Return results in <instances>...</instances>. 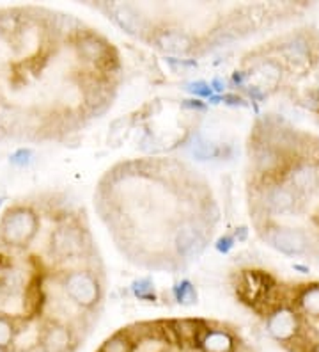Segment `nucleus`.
Masks as SVG:
<instances>
[{
    "label": "nucleus",
    "mask_w": 319,
    "mask_h": 352,
    "mask_svg": "<svg viewBox=\"0 0 319 352\" xmlns=\"http://www.w3.org/2000/svg\"><path fill=\"white\" fill-rule=\"evenodd\" d=\"M39 228L38 215L27 206H14L0 221V241L9 248H27Z\"/></svg>",
    "instance_id": "f257e3e1"
},
{
    "label": "nucleus",
    "mask_w": 319,
    "mask_h": 352,
    "mask_svg": "<svg viewBox=\"0 0 319 352\" xmlns=\"http://www.w3.org/2000/svg\"><path fill=\"white\" fill-rule=\"evenodd\" d=\"M93 250L91 241L84 228L78 224H62L51 233L50 239V253L57 260L68 262V260H77V258L87 256V253Z\"/></svg>",
    "instance_id": "f03ea898"
},
{
    "label": "nucleus",
    "mask_w": 319,
    "mask_h": 352,
    "mask_svg": "<svg viewBox=\"0 0 319 352\" xmlns=\"http://www.w3.org/2000/svg\"><path fill=\"white\" fill-rule=\"evenodd\" d=\"M64 296L77 308L93 309L102 301V283L91 271H71L62 278Z\"/></svg>",
    "instance_id": "7ed1b4c3"
},
{
    "label": "nucleus",
    "mask_w": 319,
    "mask_h": 352,
    "mask_svg": "<svg viewBox=\"0 0 319 352\" xmlns=\"http://www.w3.org/2000/svg\"><path fill=\"white\" fill-rule=\"evenodd\" d=\"M208 226L200 219H185L174 230V251L179 260H193L200 256L208 245Z\"/></svg>",
    "instance_id": "20e7f679"
},
{
    "label": "nucleus",
    "mask_w": 319,
    "mask_h": 352,
    "mask_svg": "<svg viewBox=\"0 0 319 352\" xmlns=\"http://www.w3.org/2000/svg\"><path fill=\"white\" fill-rule=\"evenodd\" d=\"M75 48H77V56L80 57L82 63L106 72V74H110L114 66L117 65L112 47L98 34L80 32L77 36V41H75Z\"/></svg>",
    "instance_id": "39448f33"
},
{
    "label": "nucleus",
    "mask_w": 319,
    "mask_h": 352,
    "mask_svg": "<svg viewBox=\"0 0 319 352\" xmlns=\"http://www.w3.org/2000/svg\"><path fill=\"white\" fill-rule=\"evenodd\" d=\"M266 329L276 342L284 345L300 344L303 338L302 320L296 311L285 308V306H279L268 315Z\"/></svg>",
    "instance_id": "423d86ee"
},
{
    "label": "nucleus",
    "mask_w": 319,
    "mask_h": 352,
    "mask_svg": "<svg viewBox=\"0 0 319 352\" xmlns=\"http://www.w3.org/2000/svg\"><path fill=\"white\" fill-rule=\"evenodd\" d=\"M39 345L45 352H73L78 347L77 329L69 324L48 320L41 326Z\"/></svg>",
    "instance_id": "0eeeda50"
},
{
    "label": "nucleus",
    "mask_w": 319,
    "mask_h": 352,
    "mask_svg": "<svg viewBox=\"0 0 319 352\" xmlns=\"http://www.w3.org/2000/svg\"><path fill=\"white\" fill-rule=\"evenodd\" d=\"M264 239L272 248L284 254H303L311 248L305 233L294 228H268Z\"/></svg>",
    "instance_id": "6e6552de"
},
{
    "label": "nucleus",
    "mask_w": 319,
    "mask_h": 352,
    "mask_svg": "<svg viewBox=\"0 0 319 352\" xmlns=\"http://www.w3.org/2000/svg\"><path fill=\"white\" fill-rule=\"evenodd\" d=\"M108 16L126 34L135 36V38H141L145 32H151L144 14L132 4H108Z\"/></svg>",
    "instance_id": "1a4fd4ad"
},
{
    "label": "nucleus",
    "mask_w": 319,
    "mask_h": 352,
    "mask_svg": "<svg viewBox=\"0 0 319 352\" xmlns=\"http://www.w3.org/2000/svg\"><path fill=\"white\" fill-rule=\"evenodd\" d=\"M153 43L156 48H160L165 54H172V56H187L197 47L196 39L179 29L154 30Z\"/></svg>",
    "instance_id": "9d476101"
},
{
    "label": "nucleus",
    "mask_w": 319,
    "mask_h": 352,
    "mask_svg": "<svg viewBox=\"0 0 319 352\" xmlns=\"http://www.w3.org/2000/svg\"><path fill=\"white\" fill-rule=\"evenodd\" d=\"M85 96V105L89 109L91 114L98 116L106 112V109L112 105L114 100V87L110 84V78H96L93 77L89 84L84 89Z\"/></svg>",
    "instance_id": "9b49d317"
},
{
    "label": "nucleus",
    "mask_w": 319,
    "mask_h": 352,
    "mask_svg": "<svg viewBox=\"0 0 319 352\" xmlns=\"http://www.w3.org/2000/svg\"><path fill=\"white\" fill-rule=\"evenodd\" d=\"M199 352H236L238 344L231 331L224 327H211L204 331V335L197 345Z\"/></svg>",
    "instance_id": "f8f14e48"
},
{
    "label": "nucleus",
    "mask_w": 319,
    "mask_h": 352,
    "mask_svg": "<svg viewBox=\"0 0 319 352\" xmlns=\"http://www.w3.org/2000/svg\"><path fill=\"white\" fill-rule=\"evenodd\" d=\"M296 201V192L285 185H272L264 190L263 205L266 210L273 212V214H287V212L294 210Z\"/></svg>",
    "instance_id": "ddd939ff"
},
{
    "label": "nucleus",
    "mask_w": 319,
    "mask_h": 352,
    "mask_svg": "<svg viewBox=\"0 0 319 352\" xmlns=\"http://www.w3.org/2000/svg\"><path fill=\"white\" fill-rule=\"evenodd\" d=\"M290 182L294 192H314L319 187V171L312 164H298L290 173Z\"/></svg>",
    "instance_id": "4468645a"
},
{
    "label": "nucleus",
    "mask_w": 319,
    "mask_h": 352,
    "mask_svg": "<svg viewBox=\"0 0 319 352\" xmlns=\"http://www.w3.org/2000/svg\"><path fill=\"white\" fill-rule=\"evenodd\" d=\"M281 75L282 68L276 65L275 60H264V63H261V65H257L252 69L250 74H248V77L257 78V80H259V86L255 87H259V89L263 91L264 87H270V89L276 87V84L281 80Z\"/></svg>",
    "instance_id": "2eb2a0df"
},
{
    "label": "nucleus",
    "mask_w": 319,
    "mask_h": 352,
    "mask_svg": "<svg viewBox=\"0 0 319 352\" xmlns=\"http://www.w3.org/2000/svg\"><path fill=\"white\" fill-rule=\"evenodd\" d=\"M188 151L196 160H211L220 155V148L213 141L206 139L202 133L191 135V139L188 141Z\"/></svg>",
    "instance_id": "dca6fc26"
},
{
    "label": "nucleus",
    "mask_w": 319,
    "mask_h": 352,
    "mask_svg": "<svg viewBox=\"0 0 319 352\" xmlns=\"http://www.w3.org/2000/svg\"><path fill=\"white\" fill-rule=\"evenodd\" d=\"M98 352H135V338L130 331H119L106 338Z\"/></svg>",
    "instance_id": "f3484780"
},
{
    "label": "nucleus",
    "mask_w": 319,
    "mask_h": 352,
    "mask_svg": "<svg viewBox=\"0 0 319 352\" xmlns=\"http://www.w3.org/2000/svg\"><path fill=\"white\" fill-rule=\"evenodd\" d=\"M281 54L291 63H305L311 56V48L303 38H294L281 48Z\"/></svg>",
    "instance_id": "a211bd4d"
},
{
    "label": "nucleus",
    "mask_w": 319,
    "mask_h": 352,
    "mask_svg": "<svg viewBox=\"0 0 319 352\" xmlns=\"http://www.w3.org/2000/svg\"><path fill=\"white\" fill-rule=\"evenodd\" d=\"M18 326L13 318L0 315V352H8L13 349L16 338Z\"/></svg>",
    "instance_id": "6ab92c4d"
},
{
    "label": "nucleus",
    "mask_w": 319,
    "mask_h": 352,
    "mask_svg": "<svg viewBox=\"0 0 319 352\" xmlns=\"http://www.w3.org/2000/svg\"><path fill=\"white\" fill-rule=\"evenodd\" d=\"M298 305H300L303 314L319 318V285H312V287L307 288L298 299Z\"/></svg>",
    "instance_id": "aec40b11"
},
{
    "label": "nucleus",
    "mask_w": 319,
    "mask_h": 352,
    "mask_svg": "<svg viewBox=\"0 0 319 352\" xmlns=\"http://www.w3.org/2000/svg\"><path fill=\"white\" fill-rule=\"evenodd\" d=\"M130 126H132V118L130 116L117 118V120L112 121L110 129H108V144L119 146L121 142L124 141V138H126Z\"/></svg>",
    "instance_id": "412c9836"
},
{
    "label": "nucleus",
    "mask_w": 319,
    "mask_h": 352,
    "mask_svg": "<svg viewBox=\"0 0 319 352\" xmlns=\"http://www.w3.org/2000/svg\"><path fill=\"white\" fill-rule=\"evenodd\" d=\"M174 297L179 305L191 306L197 302V290L188 279H183L181 283H178L174 287Z\"/></svg>",
    "instance_id": "4be33fe9"
},
{
    "label": "nucleus",
    "mask_w": 319,
    "mask_h": 352,
    "mask_svg": "<svg viewBox=\"0 0 319 352\" xmlns=\"http://www.w3.org/2000/svg\"><path fill=\"white\" fill-rule=\"evenodd\" d=\"M132 292L137 299L141 301H154L156 299V292H154V283L149 278H141L133 281Z\"/></svg>",
    "instance_id": "5701e85b"
},
{
    "label": "nucleus",
    "mask_w": 319,
    "mask_h": 352,
    "mask_svg": "<svg viewBox=\"0 0 319 352\" xmlns=\"http://www.w3.org/2000/svg\"><path fill=\"white\" fill-rule=\"evenodd\" d=\"M32 160H34V151L29 150V148H21L9 157V162L16 168H27Z\"/></svg>",
    "instance_id": "b1692460"
},
{
    "label": "nucleus",
    "mask_w": 319,
    "mask_h": 352,
    "mask_svg": "<svg viewBox=\"0 0 319 352\" xmlns=\"http://www.w3.org/2000/svg\"><path fill=\"white\" fill-rule=\"evenodd\" d=\"M187 91L191 93L193 96H197V98H211L213 96L211 87H209L208 82L204 80L190 82V84H187Z\"/></svg>",
    "instance_id": "393cba45"
},
{
    "label": "nucleus",
    "mask_w": 319,
    "mask_h": 352,
    "mask_svg": "<svg viewBox=\"0 0 319 352\" xmlns=\"http://www.w3.org/2000/svg\"><path fill=\"white\" fill-rule=\"evenodd\" d=\"M233 245H234V236L224 235V236H220V239H218L217 251H218V253H222V254H226V253H229L231 250H233Z\"/></svg>",
    "instance_id": "a878e982"
},
{
    "label": "nucleus",
    "mask_w": 319,
    "mask_h": 352,
    "mask_svg": "<svg viewBox=\"0 0 319 352\" xmlns=\"http://www.w3.org/2000/svg\"><path fill=\"white\" fill-rule=\"evenodd\" d=\"M222 102L227 103V105H234V107H247V102L241 96L236 95H224L222 96Z\"/></svg>",
    "instance_id": "bb28decb"
},
{
    "label": "nucleus",
    "mask_w": 319,
    "mask_h": 352,
    "mask_svg": "<svg viewBox=\"0 0 319 352\" xmlns=\"http://www.w3.org/2000/svg\"><path fill=\"white\" fill-rule=\"evenodd\" d=\"M183 107L185 109H190V111H206V105L200 100L197 98H191V100H185L183 102Z\"/></svg>",
    "instance_id": "cd10ccee"
},
{
    "label": "nucleus",
    "mask_w": 319,
    "mask_h": 352,
    "mask_svg": "<svg viewBox=\"0 0 319 352\" xmlns=\"http://www.w3.org/2000/svg\"><path fill=\"white\" fill-rule=\"evenodd\" d=\"M248 95L252 96V100H263L264 96V91H261L259 87H255V86H250L248 87Z\"/></svg>",
    "instance_id": "c85d7f7f"
},
{
    "label": "nucleus",
    "mask_w": 319,
    "mask_h": 352,
    "mask_svg": "<svg viewBox=\"0 0 319 352\" xmlns=\"http://www.w3.org/2000/svg\"><path fill=\"white\" fill-rule=\"evenodd\" d=\"M209 87H211V91H217V93H222V91L226 89V82L222 80V78H215V80L209 84Z\"/></svg>",
    "instance_id": "c756f323"
},
{
    "label": "nucleus",
    "mask_w": 319,
    "mask_h": 352,
    "mask_svg": "<svg viewBox=\"0 0 319 352\" xmlns=\"http://www.w3.org/2000/svg\"><path fill=\"white\" fill-rule=\"evenodd\" d=\"M234 236H236V239H239V241H245V239H247V228L245 226L238 228V230H236V233H234Z\"/></svg>",
    "instance_id": "7c9ffc66"
},
{
    "label": "nucleus",
    "mask_w": 319,
    "mask_h": 352,
    "mask_svg": "<svg viewBox=\"0 0 319 352\" xmlns=\"http://www.w3.org/2000/svg\"><path fill=\"white\" fill-rule=\"evenodd\" d=\"M245 77H247V75L245 74H241V72H236V74H234V77H233V82L234 84H238V86H243V82H245Z\"/></svg>",
    "instance_id": "2f4dec72"
},
{
    "label": "nucleus",
    "mask_w": 319,
    "mask_h": 352,
    "mask_svg": "<svg viewBox=\"0 0 319 352\" xmlns=\"http://www.w3.org/2000/svg\"><path fill=\"white\" fill-rule=\"evenodd\" d=\"M307 352H319V340H318V342H314L311 347L307 349Z\"/></svg>",
    "instance_id": "473e14b6"
},
{
    "label": "nucleus",
    "mask_w": 319,
    "mask_h": 352,
    "mask_svg": "<svg viewBox=\"0 0 319 352\" xmlns=\"http://www.w3.org/2000/svg\"><path fill=\"white\" fill-rule=\"evenodd\" d=\"M25 352H45L41 349V345H38V347H34V349H30V351H25Z\"/></svg>",
    "instance_id": "72a5a7b5"
},
{
    "label": "nucleus",
    "mask_w": 319,
    "mask_h": 352,
    "mask_svg": "<svg viewBox=\"0 0 319 352\" xmlns=\"http://www.w3.org/2000/svg\"><path fill=\"white\" fill-rule=\"evenodd\" d=\"M2 201H4V199H2V198H0V205H2Z\"/></svg>",
    "instance_id": "f704fd0d"
},
{
    "label": "nucleus",
    "mask_w": 319,
    "mask_h": 352,
    "mask_svg": "<svg viewBox=\"0 0 319 352\" xmlns=\"http://www.w3.org/2000/svg\"><path fill=\"white\" fill-rule=\"evenodd\" d=\"M163 352H170V351H169V349H167V351H163Z\"/></svg>",
    "instance_id": "c9c22d12"
}]
</instances>
